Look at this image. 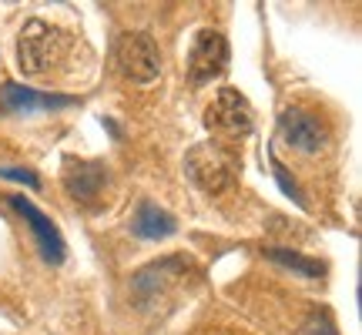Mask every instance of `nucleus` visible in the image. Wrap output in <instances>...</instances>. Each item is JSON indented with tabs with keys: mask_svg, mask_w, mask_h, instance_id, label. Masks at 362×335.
<instances>
[{
	"mask_svg": "<svg viewBox=\"0 0 362 335\" xmlns=\"http://www.w3.org/2000/svg\"><path fill=\"white\" fill-rule=\"evenodd\" d=\"M279 134L298 155H319L329 144V131H325L322 117L312 114L309 107H285L279 117Z\"/></svg>",
	"mask_w": 362,
	"mask_h": 335,
	"instance_id": "4",
	"label": "nucleus"
},
{
	"mask_svg": "<svg viewBox=\"0 0 362 335\" xmlns=\"http://www.w3.org/2000/svg\"><path fill=\"white\" fill-rule=\"evenodd\" d=\"M319 325H322V329H315V325H309V335H336V332H332V322H329L325 315H319Z\"/></svg>",
	"mask_w": 362,
	"mask_h": 335,
	"instance_id": "15",
	"label": "nucleus"
},
{
	"mask_svg": "<svg viewBox=\"0 0 362 335\" xmlns=\"http://www.w3.org/2000/svg\"><path fill=\"white\" fill-rule=\"evenodd\" d=\"M7 201H11L13 211H21L24 221L30 225V232H34V238H37L40 258H44L47 265H61L64 255H67V245H64V238H61V232H57V225H54L37 205H30L24 194H7Z\"/></svg>",
	"mask_w": 362,
	"mask_h": 335,
	"instance_id": "7",
	"label": "nucleus"
},
{
	"mask_svg": "<svg viewBox=\"0 0 362 335\" xmlns=\"http://www.w3.org/2000/svg\"><path fill=\"white\" fill-rule=\"evenodd\" d=\"M272 175H275V181H279V188H282L288 198H296L298 205L305 208V198H302V192H298V184L292 178H288V171H285V165L279 161V158H272Z\"/></svg>",
	"mask_w": 362,
	"mask_h": 335,
	"instance_id": "13",
	"label": "nucleus"
},
{
	"mask_svg": "<svg viewBox=\"0 0 362 335\" xmlns=\"http://www.w3.org/2000/svg\"><path fill=\"white\" fill-rule=\"evenodd\" d=\"M265 258H272V261L282 265V269H292V271H298V275H305V278H322L325 275V265L319 258H305V255H298V252H292V248L272 245V248H265Z\"/></svg>",
	"mask_w": 362,
	"mask_h": 335,
	"instance_id": "12",
	"label": "nucleus"
},
{
	"mask_svg": "<svg viewBox=\"0 0 362 335\" xmlns=\"http://www.w3.org/2000/svg\"><path fill=\"white\" fill-rule=\"evenodd\" d=\"M228 67V40L221 37L218 30H198L192 40V54H188V78L192 84H208L225 74Z\"/></svg>",
	"mask_w": 362,
	"mask_h": 335,
	"instance_id": "5",
	"label": "nucleus"
},
{
	"mask_svg": "<svg viewBox=\"0 0 362 335\" xmlns=\"http://www.w3.org/2000/svg\"><path fill=\"white\" fill-rule=\"evenodd\" d=\"M185 175L208 194L225 192L235 178V158L218 144H194L185 155Z\"/></svg>",
	"mask_w": 362,
	"mask_h": 335,
	"instance_id": "2",
	"label": "nucleus"
},
{
	"mask_svg": "<svg viewBox=\"0 0 362 335\" xmlns=\"http://www.w3.org/2000/svg\"><path fill=\"white\" fill-rule=\"evenodd\" d=\"M131 228H134V235L158 242V238H168V235L178 232V221L165 208H158L155 201H141L138 211H134V218H131Z\"/></svg>",
	"mask_w": 362,
	"mask_h": 335,
	"instance_id": "11",
	"label": "nucleus"
},
{
	"mask_svg": "<svg viewBox=\"0 0 362 335\" xmlns=\"http://www.w3.org/2000/svg\"><path fill=\"white\" fill-rule=\"evenodd\" d=\"M0 178L21 181V184H27V188H40V178L34 175V171H27V168H0Z\"/></svg>",
	"mask_w": 362,
	"mask_h": 335,
	"instance_id": "14",
	"label": "nucleus"
},
{
	"mask_svg": "<svg viewBox=\"0 0 362 335\" xmlns=\"http://www.w3.org/2000/svg\"><path fill=\"white\" fill-rule=\"evenodd\" d=\"M67 44H71V37L64 30L34 17V20H27L21 37H17V67L27 78H40L67 54Z\"/></svg>",
	"mask_w": 362,
	"mask_h": 335,
	"instance_id": "1",
	"label": "nucleus"
},
{
	"mask_svg": "<svg viewBox=\"0 0 362 335\" xmlns=\"http://www.w3.org/2000/svg\"><path fill=\"white\" fill-rule=\"evenodd\" d=\"M192 269L185 258H161V261H151V265H144L141 271H134V278H131V292L148 302V298L158 295V288H165L171 278H181L185 271Z\"/></svg>",
	"mask_w": 362,
	"mask_h": 335,
	"instance_id": "10",
	"label": "nucleus"
},
{
	"mask_svg": "<svg viewBox=\"0 0 362 335\" xmlns=\"http://www.w3.org/2000/svg\"><path fill=\"white\" fill-rule=\"evenodd\" d=\"M205 124L218 134H228V138L248 134L252 131V104L245 101V94H238L235 88H225L205 107Z\"/></svg>",
	"mask_w": 362,
	"mask_h": 335,
	"instance_id": "6",
	"label": "nucleus"
},
{
	"mask_svg": "<svg viewBox=\"0 0 362 335\" xmlns=\"http://www.w3.org/2000/svg\"><path fill=\"white\" fill-rule=\"evenodd\" d=\"M117 64H121V74L138 84H151L161 74V51L158 44L141 30H131L117 40Z\"/></svg>",
	"mask_w": 362,
	"mask_h": 335,
	"instance_id": "3",
	"label": "nucleus"
},
{
	"mask_svg": "<svg viewBox=\"0 0 362 335\" xmlns=\"http://www.w3.org/2000/svg\"><path fill=\"white\" fill-rule=\"evenodd\" d=\"M74 98H54V94H40L24 84H4L0 90V111L7 114H37V111H57V107H71Z\"/></svg>",
	"mask_w": 362,
	"mask_h": 335,
	"instance_id": "9",
	"label": "nucleus"
},
{
	"mask_svg": "<svg viewBox=\"0 0 362 335\" xmlns=\"http://www.w3.org/2000/svg\"><path fill=\"white\" fill-rule=\"evenodd\" d=\"M104 184H107V168L104 165H98V161H74V158L64 161V188L74 201L90 205L94 198H101Z\"/></svg>",
	"mask_w": 362,
	"mask_h": 335,
	"instance_id": "8",
	"label": "nucleus"
}]
</instances>
